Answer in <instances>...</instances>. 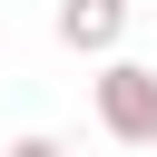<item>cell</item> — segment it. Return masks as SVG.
I'll use <instances>...</instances> for the list:
<instances>
[{
	"label": "cell",
	"instance_id": "obj_1",
	"mask_svg": "<svg viewBox=\"0 0 157 157\" xmlns=\"http://www.w3.org/2000/svg\"><path fill=\"white\" fill-rule=\"evenodd\" d=\"M98 128L118 147H157V69L147 59H108L98 69Z\"/></svg>",
	"mask_w": 157,
	"mask_h": 157
},
{
	"label": "cell",
	"instance_id": "obj_3",
	"mask_svg": "<svg viewBox=\"0 0 157 157\" xmlns=\"http://www.w3.org/2000/svg\"><path fill=\"white\" fill-rule=\"evenodd\" d=\"M0 157H69V147H59V137H39V128H29V137H10V147H0Z\"/></svg>",
	"mask_w": 157,
	"mask_h": 157
},
{
	"label": "cell",
	"instance_id": "obj_2",
	"mask_svg": "<svg viewBox=\"0 0 157 157\" xmlns=\"http://www.w3.org/2000/svg\"><path fill=\"white\" fill-rule=\"evenodd\" d=\"M128 10H137V0H59V10H49V29H59V49H78V59H118Z\"/></svg>",
	"mask_w": 157,
	"mask_h": 157
}]
</instances>
